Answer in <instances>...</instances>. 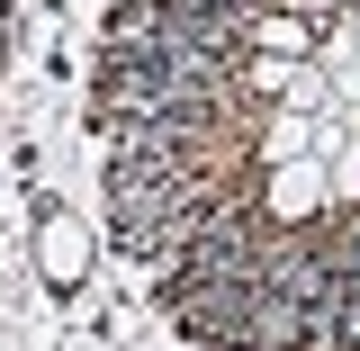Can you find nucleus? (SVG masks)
<instances>
[{
  "label": "nucleus",
  "instance_id": "obj_1",
  "mask_svg": "<svg viewBox=\"0 0 360 351\" xmlns=\"http://www.w3.org/2000/svg\"><path fill=\"white\" fill-rule=\"evenodd\" d=\"M90 253H99V234H90L72 208H45V217H37V270L54 279V288H82V279H90Z\"/></svg>",
  "mask_w": 360,
  "mask_h": 351
}]
</instances>
